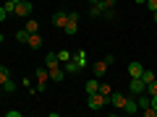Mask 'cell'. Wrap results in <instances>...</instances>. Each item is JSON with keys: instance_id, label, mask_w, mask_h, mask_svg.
I'll use <instances>...</instances> for the list:
<instances>
[{"instance_id": "1", "label": "cell", "mask_w": 157, "mask_h": 117, "mask_svg": "<svg viewBox=\"0 0 157 117\" xmlns=\"http://www.w3.org/2000/svg\"><path fill=\"white\" fill-rule=\"evenodd\" d=\"M105 104H107V96H105V94H100V91L86 96V107H89V109H102Z\"/></svg>"}, {"instance_id": "2", "label": "cell", "mask_w": 157, "mask_h": 117, "mask_svg": "<svg viewBox=\"0 0 157 117\" xmlns=\"http://www.w3.org/2000/svg\"><path fill=\"white\" fill-rule=\"evenodd\" d=\"M63 31H66L68 37H73V34L78 31V13L76 11H68V23L63 26Z\"/></svg>"}, {"instance_id": "3", "label": "cell", "mask_w": 157, "mask_h": 117, "mask_svg": "<svg viewBox=\"0 0 157 117\" xmlns=\"http://www.w3.org/2000/svg\"><path fill=\"white\" fill-rule=\"evenodd\" d=\"M147 91V83L141 81V78H131L128 81V96H139Z\"/></svg>"}, {"instance_id": "4", "label": "cell", "mask_w": 157, "mask_h": 117, "mask_svg": "<svg viewBox=\"0 0 157 117\" xmlns=\"http://www.w3.org/2000/svg\"><path fill=\"white\" fill-rule=\"evenodd\" d=\"M126 99H128V94H121V91H113V94L107 96V104H113L115 109H123Z\"/></svg>"}, {"instance_id": "5", "label": "cell", "mask_w": 157, "mask_h": 117, "mask_svg": "<svg viewBox=\"0 0 157 117\" xmlns=\"http://www.w3.org/2000/svg\"><path fill=\"white\" fill-rule=\"evenodd\" d=\"M47 81H50L47 65H45V68H37V91H45V89H47Z\"/></svg>"}, {"instance_id": "6", "label": "cell", "mask_w": 157, "mask_h": 117, "mask_svg": "<svg viewBox=\"0 0 157 117\" xmlns=\"http://www.w3.org/2000/svg\"><path fill=\"white\" fill-rule=\"evenodd\" d=\"M32 3H29V0H21V3H16V16L18 18H29L32 16Z\"/></svg>"}, {"instance_id": "7", "label": "cell", "mask_w": 157, "mask_h": 117, "mask_svg": "<svg viewBox=\"0 0 157 117\" xmlns=\"http://www.w3.org/2000/svg\"><path fill=\"white\" fill-rule=\"evenodd\" d=\"M47 73H50V81H55V83H60L63 78H66V70H63V65H52V68H47Z\"/></svg>"}, {"instance_id": "8", "label": "cell", "mask_w": 157, "mask_h": 117, "mask_svg": "<svg viewBox=\"0 0 157 117\" xmlns=\"http://www.w3.org/2000/svg\"><path fill=\"white\" fill-rule=\"evenodd\" d=\"M121 112H126V115H136V112H139V101H136V96H128Z\"/></svg>"}, {"instance_id": "9", "label": "cell", "mask_w": 157, "mask_h": 117, "mask_svg": "<svg viewBox=\"0 0 157 117\" xmlns=\"http://www.w3.org/2000/svg\"><path fill=\"white\" fill-rule=\"evenodd\" d=\"M52 23H55L58 29H63L68 23V11H58V13H52Z\"/></svg>"}, {"instance_id": "10", "label": "cell", "mask_w": 157, "mask_h": 117, "mask_svg": "<svg viewBox=\"0 0 157 117\" xmlns=\"http://www.w3.org/2000/svg\"><path fill=\"white\" fill-rule=\"evenodd\" d=\"M84 91H86V96L97 94V91H100V78H89V81L84 83Z\"/></svg>"}, {"instance_id": "11", "label": "cell", "mask_w": 157, "mask_h": 117, "mask_svg": "<svg viewBox=\"0 0 157 117\" xmlns=\"http://www.w3.org/2000/svg\"><path fill=\"white\" fill-rule=\"evenodd\" d=\"M60 65H63V70H66V76H68V73L73 76V73H78V70H81V65H78V62L73 60V57H71L68 62H60Z\"/></svg>"}, {"instance_id": "12", "label": "cell", "mask_w": 157, "mask_h": 117, "mask_svg": "<svg viewBox=\"0 0 157 117\" xmlns=\"http://www.w3.org/2000/svg\"><path fill=\"white\" fill-rule=\"evenodd\" d=\"M141 73H144V68H141V62H128V76L131 78H141Z\"/></svg>"}, {"instance_id": "13", "label": "cell", "mask_w": 157, "mask_h": 117, "mask_svg": "<svg viewBox=\"0 0 157 117\" xmlns=\"http://www.w3.org/2000/svg\"><path fill=\"white\" fill-rule=\"evenodd\" d=\"M26 44L32 47V50H39V47H42V37H39V31H37V34H29Z\"/></svg>"}, {"instance_id": "14", "label": "cell", "mask_w": 157, "mask_h": 117, "mask_svg": "<svg viewBox=\"0 0 157 117\" xmlns=\"http://www.w3.org/2000/svg\"><path fill=\"white\" fill-rule=\"evenodd\" d=\"M105 73H107V62L105 60L94 62V78H105Z\"/></svg>"}, {"instance_id": "15", "label": "cell", "mask_w": 157, "mask_h": 117, "mask_svg": "<svg viewBox=\"0 0 157 117\" xmlns=\"http://www.w3.org/2000/svg\"><path fill=\"white\" fill-rule=\"evenodd\" d=\"M141 81H144L147 86H149V83H155V81H157V76H155V70H147V68H144V73H141Z\"/></svg>"}, {"instance_id": "16", "label": "cell", "mask_w": 157, "mask_h": 117, "mask_svg": "<svg viewBox=\"0 0 157 117\" xmlns=\"http://www.w3.org/2000/svg\"><path fill=\"white\" fill-rule=\"evenodd\" d=\"M45 65H47V68H52V65H60V60H58V52H47V57H45Z\"/></svg>"}, {"instance_id": "17", "label": "cell", "mask_w": 157, "mask_h": 117, "mask_svg": "<svg viewBox=\"0 0 157 117\" xmlns=\"http://www.w3.org/2000/svg\"><path fill=\"white\" fill-rule=\"evenodd\" d=\"M24 29H26L29 34H37V31H39V23L34 21V18H26V23H24Z\"/></svg>"}, {"instance_id": "18", "label": "cell", "mask_w": 157, "mask_h": 117, "mask_svg": "<svg viewBox=\"0 0 157 117\" xmlns=\"http://www.w3.org/2000/svg\"><path fill=\"white\" fill-rule=\"evenodd\" d=\"M100 5H102V13H105V11H115L118 0H100Z\"/></svg>"}, {"instance_id": "19", "label": "cell", "mask_w": 157, "mask_h": 117, "mask_svg": "<svg viewBox=\"0 0 157 117\" xmlns=\"http://www.w3.org/2000/svg\"><path fill=\"white\" fill-rule=\"evenodd\" d=\"M3 8L8 11V16H16V3H13V0H6V3H3Z\"/></svg>"}, {"instance_id": "20", "label": "cell", "mask_w": 157, "mask_h": 117, "mask_svg": "<svg viewBox=\"0 0 157 117\" xmlns=\"http://www.w3.org/2000/svg\"><path fill=\"white\" fill-rule=\"evenodd\" d=\"M71 57H73V60H76V62H78L81 68L86 65V52H76V55H71Z\"/></svg>"}, {"instance_id": "21", "label": "cell", "mask_w": 157, "mask_h": 117, "mask_svg": "<svg viewBox=\"0 0 157 117\" xmlns=\"http://www.w3.org/2000/svg\"><path fill=\"white\" fill-rule=\"evenodd\" d=\"M26 39H29V31L26 29H18L16 31V42H24V44H26Z\"/></svg>"}, {"instance_id": "22", "label": "cell", "mask_w": 157, "mask_h": 117, "mask_svg": "<svg viewBox=\"0 0 157 117\" xmlns=\"http://www.w3.org/2000/svg\"><path fill=\"white\" fill-rule=\"evenodd\" d=\"M8 78H11V70H8V68H3V65H0V86L6 83Z\"/></svg>"}, {"instance_id": "23", "label": "cell", "mask_w": 157, "mask_h": 117, "mask_svg": "<svg viewBox=\"0 0 157 117\" xmlns=\"http://www.w3.org/2000/svg\"><path fill=\"white\" fill-rule=\"evenodd\" d=\"M58 60H60V62H68V60H71V52H68V50H60V52H58Z\"/></svg>"}, {"instance_id": "24", "label": "cell", "mask_w": 157, "mask_h": 117, "mask_svg": "<svg viewBox=\"0 0 157 117\" xmlns=\"http://www.w3.org/2000/svg\"><path fill=\"white\" fill-rule=\"evenodd\" d=\"M141 115H144V117H157V109H155V107H144Z\"/></svg>"}, {"instance_id": "25", "label": "cell", "mask_w": 157, "mask_h": 117, "mask_svg": "<svg viewBox=\"0 0 157 117\" xmlns=\"http://www.w3.org/2000/svg\"><path fill=\"white\" fill-rule=\"evenodd\" d=\"M89 16H94V18L102 16V5H92V8H89Z\"/></svg>"}, {"instance_id": "26", "label": "cell", "mask_w": 157, "mask_h": 117, "mask_svg": "<svg viewBox=\"0 0 157 117\" xmlns=\"http://www.w3.org/2000/svg\"><path fill=\"white\" fill-rule=\"evenodd\" d=\"M100 94L110 96V94H113V86H107V83H100Z\"/></svg>"}, {"instance_id": "27", "label": "cell", "mask_w": 157, "mask_h": 117, "mask_svg": "<svg viewBox=\"0 0 157 117\" xmlns=\"http://www.w3.org/2000/svg\"><path fill=\"white\" fill-rule=\"evenodd\" d=\"M144 8H147V11H152V13H155V11H157V0H147V3H144Z\"/></svg>"}, {"instance_id": "28", "label": "cell", "mask_w": 157, "mask_h": 117, "mask_svg": "<svg viewBox=\"0 0 157 117\" xmlns=\"http://www.w3.org/2000/svg\"><path fill=\"white\" fill-rule=\"evenodd\" d=\"M0 89H3V91H13V89H16V83H13L11 78H8V81H6V83H3V86H0Z\"/></svg>"}, {"instance_id": "29", "label": "cell", "mask_w": 157, "mask_h": 117, "mask_svg": "<svg viewBox=\"0 0 157 117\" xmlns=\"http://www.w3.org/2000/svg\"><path fill=\"white\" fill-rule=\"evenodd\" d=\"M147 94H149V96H155V94H157V81H155V83H149V86H147Z\"/></svg>"}, {"instance_id": "30", "label": "cell", "mask_w": 157, "mask_h": 117, "mask_svg": "<svg viewBox=\"0 0 157 117\" xmlns=\"http://www.w3.org/2000/svg\"><path fill=\"white\" fill-rule=\"evenodd\" d=\"M6 18H8V11H6L3 5H0V21H6Z\"/></svg>"}, {"instance_id": "31", "label": "cell", "mask_w": 157, "mask_h": 117, "mask_svg": "<svg viewBox=\"0 0 157 117\" xmlns=\"http://www.w3.org/2000/svg\"><path fill=\"white\" fill-rule=\"evenodd\" d=\"M152 107H155V109H157V94L152 96Z\"/></svg>"}, {"instance_id": "32", "label": "cell", "mask_w": 157, "mask_h": 117, "mask_svg": "<svg viewBox=\"0 0 157 117\" xmlns=\"http://www.w3.org/2000/svg\"><path fill=\"white\" fill-rule=\"evenodd\" d=\"M89 5H100V0H89Z\"/></svg>"}, {"instance_id": "33", "label": "cell", "mask_w": 157, "mask_h": 117, "mask_svg": "<svg viewBox=\"0 0 157 117\" xmlns=\"http://www.w3.org/2000/svg\"><path fill=\"white\" fill-rule=\"evenodd\" d=\"M134 3H139V5H144V3H147V0H134Z\"/></svg>"}, {"instance_id": "34", "label": "cell", "mask_w": 157, "mask_h": 117, "mask_svg": "<svg viewBox=\"0 0 157 117\" xmlns=\"http://www.w3.org/2000/svg\"><path fill=\"white\" fill-rule=\"evenodd\" d=\"M152 16H155V23H157V11H155V13H152Z\"/></svg>"}, {"instance_id": "35", "label": "cell", "mask_w": 157, "mask_h": 117, "mask_svg": "<svg viewBox=\"0 0 157 117\" xmlns=\"http://www.w3.org/2000/svg\"><path fill=\"white\" fill-rule=\"evenodd\" d=\"M0 44H3V34H0Z\"/></svg>"}, {"instance_id": "36", "label": "cell", "mask_w": 157, "mask_h": 117, "mask_svg": "<svg viewBox=\"0 0 157 117\" xmlns=\"http://www.w3.org/2000/svg\"><path fill=\"white\" fill-rule=\"evenodd\" d=\"M13 3H21V0H13Z\"/></svg>"}]
</instances>
